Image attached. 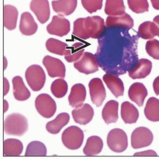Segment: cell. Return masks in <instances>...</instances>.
Here are the masks:
<instances>
[{"label":"cell","mask_w":159,"mask_h":159,"mask_svg":"<svg viewBox=\"0 0 159 159\" xmlns=\"http://www.w3.org/2000/svg\"><path fill=\"white\" fill-rule=\"evenodd\" d=\"M123 28H107L98 39L96 53L100 67L107 73L125 74L138 61L139 36Z\"/></svg>","instance_id":"cell-1"},{"label":"cell","mask_w":159,"mask_h":159,"mask_svg":"<svg viewBox=\"0 0 159 159\" xmlns=\"http://www.w3.org/2000/svg\"><path fill=\"white\" fill-rule=\"evenodd\" d=\"M106 30L104 19L99 16L79 18L74 22L73 35L82 40L99 39Z\"/></svg>","instance_id":"cell-2"},{"label":"cell","mask_w":159,"mask_h":159,"mask_svg":"<svg viewBox=\"0 0 159 159\" xmlns=\"http://www.w3.org/2000/svg\"><path fill=\"white\" fill-rule=\"evenodd\" d=\"M3 128L4 132L8 135L20 136L28 130V120L25 116L20 114H11L6 117Z\"/></svg>","instance_id":"cell-3"},{"label":"cell","mask_w":159,"mask_h":159,"mask_svg":"<svg viewBox=\"0 0 159 159\" xmlns=\"http://www.w3.org/2000/svg\"><path fill=\"white\" fill-rule=\"evenodd\" d=\"M84 139V132L76 126H71L64 130L62 134V141L69 150H75L82 147Z\"/></svg>","instance_id":"cell-4"},{"label":"cell","mask_w":159,"mask_h":159,"mask_svg":"<svg viewBox=\"0 0 159 159\" xmlns=\"http://www.w3.org/2000/svg\"><path fill=\"white\" fill-rule=\"evenodd\" d=\"M25 76L28 84L33 91H38L43 88L46 75L43 69L39 65L30 66L25 71Z\"/></svg>","instance_id":"cell-5"},{"label":"cell","mask_w":159,"mask_h":159,"mask_svg":"<svg viewBox=\"0 0 159 159\" xmlns=\"http://www.w3.org/2000/svg\"><path fill=\"white\" fill-rule=\"evenodd\" d=\"M107 144L110 149L116 153L124 152L128 147V139L125 132L120 128L111 130L107 137Z\"/></svg>","instance_id":"cell-6"},{"label":"cell","mask_w":159,"mask_h":159,"mask_svg":"<svg viewBox=\"0 0 159 159\" xmlns=\"http://www.w3.org/2000/svg\"><path fill=\"white\" fill-rule=\"evenodd\" d=\"M35 107L38 113L45 118L54 116L57 110L56 103L49 95H39L35 100Z\"/></svg>","instance_id":"cell-7"},{"label":"cell","mask_w":159,"mask_h":159,"mask_svg":"<svg viewBox=\"0 0 159 159\" xmlns=\"http://www.w3.org/2000/svg\"><path fill=\"white\" fill-rule=\"evenodd\" d=\"M153 140L152 132L146 127H138L132 132L131 146L134 149H139L150 146Z\"/></svg>","instance_id":"cell-8"},{"label":"cell","mask_w":159,"mask_h":159,"mask_svg":"<svg viewBox=\"0 0 159 159\" xmlns=\"http://www.w3.org/2000/svg\"><path fill=\"white\" fill-rule=\"evenodd\" d=\"M74 67L80 72L88 75L98 71L99 65L94 55L85 52L82 58L74 63Z\"/></svg>","instance_id":"cell-9"},{"label":"cell","mask_w":159,"mask_h":159,"mask_svg":"<svg viewBox=\"0 0 159 159\" xmlns=\"http://www.w3.org/2000/svg\"><path fill=\"white\" fill-rule=\"evenodd\" d=\"M47 30L50 35L62 37L70 31V22L62 16H54L51 22L47 26Z\"/></svg>","instance_id":"cell-10"},{"label":"cell","mask_w":159,"mask_h":159,"mask_svg":"<svg viewBox=\"0 0 159 159\" xmlns=\"http://www.w3.org/2000/svg\"><path fill=\"white\" fill-rule=\"evenodd\" d=\"M92 102L98 107L101 106L106 99L107 94L102 80L99 78H94L89 84Z\"/></svg>","instance_id":"cell-11"},{"label":"cell","mask_w":159,"mask_h":159,"mask_svg":"<svg viewBox=\"0 0 159 159\" xmlns=\"http://www.w3.org/2000/svg\"><path fill=\"white\" fill-rule=\"evenodd\" d=\"M43 64L50 77H59L62 79L65 77L66 67L60 60L50 56H46L43 60Z\"/></svg>","instance_id":"cell-12"},{"label":"cell","mask_w":159,"mask_h":159,"mask_svg":"<svg viewBox=\"0 0 159 159\" xmlns=\"http://www.w3.org/2000/svg\"><path fill=\"white\" fill-rule=\"evenodd\" d=\"M30 8L40 23L45 24L49 19L50 12L48 0H32Z\"/></svg>","instance_id":"cell-13"},{"label":"cell","mask_w":159,"mask_h":159,"mask_svg":"<svg viewBox=\"0 0 159 159\" xmlns=\"http://www.w3.org/2000/svg\"><path fill=\"white\" fill-rule=\"evenodd\" d=\"M94 114V109L88 104H85L72 111L74 121L80 125H87L91 122Z\"/></svg>","instance_id":"cell-14"},{"label":"cell","mask_w":159,"mask_h":159,"mask_svg":"<svg viewBox=\"0 0 159 159\" xmlns=\"http://www.w3.org/2000/svg\"><path fill=\"white\" fill-rule=\"evenodd\" d=\"M152 63L147 59H140L138 63L128 71L129 75L133 79H143L147 77L151 72Z\"/></svg>","instance_id":"cell-15"},{"label":"cell","mask_w":159,"mask_h":159,"mask_svg":"<svg viewBox=\"0 0 159 159\" xmlns=\"http://www.w3.org/2000/svg\"><path fill=\"white\" fill-rule=\"evenodd\" d=\"M103 81L115 97L124 95V85L118 75L113 73H107L103 76Z\"/></svg>","instance_id":"cell-16"},{"label":"cell","mask_w":159,"mask_h":159,"mask_svg":"<svg viewBox=\"0 0 159 159\" xmlns=\"http://www.w3.org/2000/svg\"><path fill=\"white\" fill-rule=\"evenodd\" d=\"M107 28H123L130 30L134 26V20L127 13L121 16H108L106 21Z\"/></svg>","instance_id":"cell-17"},{"label":"cell","mask_w":159,"mask_h":159,"mask_svg":"<svg viewBox=\"0 0 159 159\" xmlns=\"http://www.w3.org/2000/svg\"><path fill=\"white\" fill-rule=\"evenodd\" d=\"M128 95L132 101L141 107L144 104L145 98L148 95V91L143 84L135 83L129 88Z\"/></svg>","instance_id":"cell-18"},{"label":"cell","mask_w":159,"mask_h":159,"mask_svg":"<svg viewBox=\"0 0 159 159\" xmlns=\"http://www.w3.org/2000/svg\"><path fill=\"white\" fill-rule=\"evenodd\" d=\"M86 98V89L82 84H76L71 89L68 97L70 105L73 108H78L83 105Z\"/></svg>","instance_id":"cell-19"},{"label":"cell","mask_w":159,"mask_h":159,"mask_svg":"<svg viewBox=\"0 0 159 159\" xmlns=\"http://www.w3.org/2000/svg\"><path fill=\"white\" fill-rule=\"evenodd\" d=\"M19 29L26 36L34 35L38 30V25L30 12H24L21 15Z\"/></svg>","instance_id":"cell-20"},{"label":"cell","mask_w":159,"mask_h":159,"mask_svg":"<svg viewBox=\"0 0 159 159\" xmlns=\"http://www.w3.org/2000/svg\"><path fill=\"white\" fill-rule=\"evenodd\" d=\"M54 12L62 16H69L77 7V0H55L52 2Z\"/></svg>","instance_id":"cell-21"},{"label":"cell","mask_w":159,"mask_h":159,"mask_svg":"<svg viewBox=\"0 0 159 159\" xmlns=\"http://www.w3.org/2000/svg\"><path fill=\"white\" fill-rule=\"evenodd\" d=\"M121 116L125 123H135L139 118V111L132 104L124 102L121 105Z\"/></svg>","instance_id":"cell-22"},{"label":"cell","mask_w":159,"mask_h":159,"mask_svg":"<svg viewBox=\"0 0 159 159\" xmlns=\"http://www.w3.org/2000/svg\"><path fill=\"white\" fill-rule=\"evenodd\" d=\"M118 103L110 100L105 104L102 111V117L107 124L116 123L118 119Z\"/></svg>","instance_id":"cell-23"},{"label":"cell","mask_w":159,"mask_h":159,"mask_svg":"<svg viewBox=\"0 0 159 159\" xmlns=\"http://www.w3.org/2000/svg\"><path fill=\"white\" fill-rule=\"evenodd\" d=\"M18 14V10L15 7L8 5L3 7V24L6 28L13 30L16 28Z\"/></svg>","instance_id":"cell-24"},{"label":"cell","mask_w":159,"mask_h":159,"mask_svg":"<svg viewBox=\"0 0 159 159\" xmlns=\"http://www.w3.org/2000/svg\"><path fill=\"white\" fill-rule=\"evenodd\" d=\"M12 83L14 88V96L16 100L24 101L30 97L31 93L25 87L22 77L16 76L12 79Z\"/></svg>","instance_id":"cell-25"},{"label":"cell","mask_w":159,"mask_h":159,"mask_svg":"<svg viewBox=\"0 0 159 159\" xmlns=\"http://www.w3.org/2000/svg\"><path fill=\"white\" fill-rule=\"evenodd\" d=\"M70 115L66 113H60L54 120L48 122L46 129L50 134H57L70 122Z\"/></svg>","instance_id":"cell-26"},{"label":"cell","mask_w":159,"mask_h":159,"mask_svg":"<svg viewBox=\"0 0 159 159\" xmlns=\"http://www.w3.org/2000/svg\"><path fill=\"white\" fill-rule=\"evenodd\" d=\"M102 148V140L98 136H91L87 141L84 148V153L87 156L97 155L101 152Z\"/></svg>","instance_id":"cell-27"},{"label":"cell","mask_w":159,"mask_h":159,"mask_svg":"<svg viewBox=\"0 0 159 159\" xmlns=\"http://www.w3.org/2000/svg\"><path fill=\"white\" fill-rule=\"evenodd\" d=\"M23 151V144L21 141L16 139H8L3 142L4 156H19Z\"/></svg>","instance_id":"cell-28"},{"label":"cell","mask_w":159,"mask_h":159,"mask_svg":"<svg viewBox=\"0 0 159 159\" xmlns=\"http://www.w3.org/2000/svg\"><path fill=\"white\" fill-rule=\"evenodd\" d=\"M144 112L148 120L159 122V100L155 97L150 98L146 104Z\"/></svg>","instance_id":"cell-29"},{"label":"cell","mask_w":159,"mask_h":159,"mask_svg":"<svg viewBox=\"0 0 159 159\" xmlns=\"http://www.w3.org/2000/svg\"><path fill=\"white\" fill-rule=\"evenodd\" d=\"M125 7L123 0H107L104 12L110 16H121L125 14Z\"/></svg>","instance_id":"cell-30"},{"label":"cell","mask_w":159,"mask_h":159,"mask_svg":"<svg viewBox=\"0 0 159 159\" xmlns=\"http://www.w3.org/2000/svg\"><path fill=\"white\" fill-rule=\"evenodd\" d=\"M158 33V30L155 22L146 21L143 22L139 26L138 35L143 39L148 40L152 39L154 36H157Z\"/></svg>","instance_id":"cell-31"},{"label":"cell","mask_w":159,"mask_h":159,"mask_svg":"<svg viewBox=\"0 0 159 159\" xmlns=\"http://www.w3.org/2000/svg\"><path fill=\"white\" fill-rule=\"evenodd\" d=\"M85 45L80 42L74 44L71 47H68L65 55V60L69 63L76 62L82 58L84 54Z\"/></svg>","instance_id":"cell-32"},{"label":"cell","mask_w":159,"mask_h":159,"mask_svg":"<svg viewBox=\"0 0 159 159\" xmlns=\"http://www.w3.org/2000/svg\"><path fill=\"white\" fill-rule=\"evenodd\" d=\"M46 47L50 52L60 56H65L67 52L68 46L67 44L62 42L59 40L49 38L46 42Z\"/></svg>","instance_id":"cell-33"},{"label":"cell","mask_w":159,"mask_h":159,"mask_svg":"<svg viewBox=\"0 0 159 159\" xmlns=\"http://www.w3.org/2000/svg\"><path fill=\"white\" fill-rule=\"evenodd\" d=\"M47 150L45 145L39 141L30 142L26 148L25 156H46Z\"/></svg>","instance_id":"cell-34"},{"label":"cell","mask_w":159,"mask_h":159,"mask_svg":"<svg viewBox=\"0 0 159 159\" xmlns=\"http://www.w3.org/2000/svg\"><path fill=\"white\" fill-rule=\"evenodd\" d=\"M68 90V83L62 78L56 79L51 85V91L52 94L58 99L64 97L67 94Z\"/></svg>","instance_id":"cell-35"},{"label":"cell","mask_w":159,"mask_h":159,"mask_svg":"<svg viewBox=\"0 0 159 159\" xmlns=\"http://www.w3.org/2000/svg\"><path fill=\"white\" fill-rule=\"evenodd\" d=\"M129 8L136 14H141L149 10L147 0H127Z\"/></svg>","instance_id":"cell-36"},{"label":"cell","mask_w":159,"mask_h":159,"mask_svg":"<svg viewBox=\"0 0 159 159\" xmlns=\"http://www.w3.org/2000/svg\"><path fill=\"white\" fill-rule=\"evenodd\" d=\"M146 51L152 58L159 60V41L157 39L151 40L147 42Z\"/></svg>","instance_id":"cell-37"},{"label":"cell","mask_w":159,"mask_h":159,"mask_svg":"<svg viewBox=\"0 0 159 159\" xmlns=\"http://www.w3.org/2000/svg\"><path fill=\"white\" fill-rule=\"evenodd\" d=\"M84 8L90 14L101 10L102 7L103 0H81Z\"/></svg>","instance_id":"cell-38"},{"label":"cell","mask_w":159,"mask_h":159,"mask_svg":"<svg viewBox=\"0 0 159 159\" xmlns=\"http://www.w3.org/2000/svg\"><path fill=\"white\" fill-rule=\"evenodd\" d=\"M134 156H157L156 152L152 150H148L146 152L136 153L134 155Z\"/></svg>","instance_id":"cell-39"},{"label":"cell","mask_w":159,"mask_h":159,"mask_svg":"<svg viewBox=\"0 0 159 159\" xmlns=\"http://www.w3.org/2000/svg\"><path fill=\"white\" fill-rule=\"evenodd\" d=\"M153 87L155 94L159 95V76L156 77L153 83Z\"/></svg>","instance_id":"cell-40"},{"label":"cell","mask_w":159,"mask_h":159,"mask_svg":"<svg viewBox=\"0 0 159 159\" xmlns=\"http://www.w3.org/2000/svg\"><path fill=\"white\" fill-rule=\"evenodd\" d=\"M9 90V84L8 80L6 78H4V95H6Z\"/></svg>","instance_id":"cell-41"},{"label":"cell","mask_w":159,"mask_h":159,"mask_svg":"<svg viewBox=\"0 0 159 159\" xmlns=\"http://www.w3.org/2000/svg\"><path fill=\"white\" fill-rule=\"evenodd\" d=\"M153 7L155 10H159V0H151Z\"/></svg>","instance_id":"cell-42"},{"label":"cell","mask_w":159,"mask_h":159,"mask_svg":"<svg viewBox=\"0 0 159 159\" xmlns=\"http://www.w3.org/2000/svg\"><path fill=\"white\" fill-rule=\"evenodd\" d=\"M153 22L155 23V24L157 25L158 30V36L159 37V16H156L154 19H153Z\"/></svg>","instance_id":"cell-43"}]
</instances>
